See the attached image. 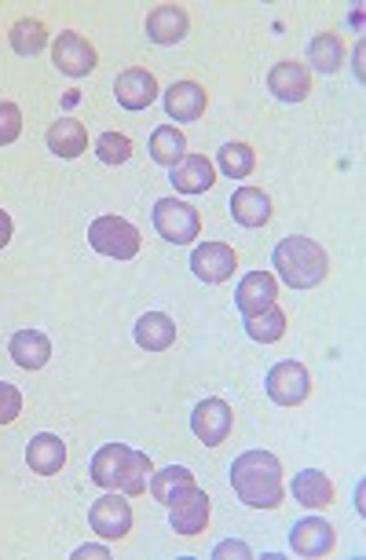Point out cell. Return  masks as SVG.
Masks as SVG:
<instances>
[{
  "label": "cell",
  "mask_w": 366,
  "mask_h": 560,
  "mask_svg": "<svg viewBox=\"0 0 366 560\" xmlns=\"http://www.w3.org/2000/svg\"><path fill=\"white\" fill-rule=\"evenodd\" d=\"M169 524H172V532L183 538L202 535L209 527V495L195 487L187 498H180L176 506H169Z\"/></svg>",
  "instance_id": "obj_14"
},
{
  "label": "cell",
  "mask_w": 366,
  "mask_h": 560,
  "mask_svg": "<svg viewBox=\"0 0 366 560\" xmlns=\"http://www.w3.org/2000/svg\"><path fill=\"white\" fill-rule=\"evenodd\" d=\"M183 155H187V136L176 125H158L150 132V158L166 169H176Z\"/></svg>",
  "instance_id": "obj_26"
},
{
  "label": "cell",
  "mask_w": 366,
  "mask_h": 560,
  "mask_svg": "<svg viewBox=\"0 0 366 560\" xmlns=\"http://www.w3.org/2000/svg\"><path fill=\"white\" fill-rule=\"evenodd\" d=\"M212 557H217V560H223V557H242V560H249L253 553L246 549V543H220V549H217Z\"/></svg>",
  "instance_id": "obj_34"
},
{
  "label": "cell",
  "mask_w": 366,
  "mask_h": 560,
  "mask_svg": "<svg viewBox=\"0 0 366 560\" xmlns=\"http://www.w3.org/2000/svg\"><path fill=\"white\" fill-rule=\"evenodd\" d=\"M23 136V110L12 99H0V147L15 144Z\"/></svg>",
  "instance_id": "obj_32"
},
{
  "label": "cell",
  "mask_w": 366,
  "mask_h": 560,
  "mask_svg": "<svg viewBox=\"0 0 366 560\" xmlns=\"http://www.w3.org/2000/svg\"><path fill=\"white\" fill-rule=\"evenodd\" d=\"M217 172H223V176H231V180H246L253 169H257V155H253V147L249 144H223L217 150Z\"/></svg>",
  "instance_id": "obj_30"
},
{
  "label": "cell",
  "mask_w": 366,
  "mask_h": 560,
  "mask_svg": "<svg viewBox=\"0 0 366 560\" xmlns=\"http://www.w3.org/2000/svg\"><path fill=\"white\" fill-rule=\"evenodd\" d=\"M239 268V253L228 246V242H202V246L191 253V271H195L198 282H209V287H220L228 282Z\"/></svg>",
  "instance_id": "obj_9"
},
{
  "label": "cell",
  "mask_w": 366,
  "mask_h": 560,
  "mask_svg": "<svg viewBox=\"0 0 366 560\" xmlns=\"http://www.w3.org/2000/svg\"><path fill=\"white\" fill-rule=\"evenodd\" d=\"M231 425H235V414H231V403L220 400V395H209L195 406L191 414V429L206 447H220L231 436Z\"/></svg>",
  "instance_id": "obj_10"
},
{
  "label": "cell",
  "mask_w": 366,
  "mask_h": 560,
  "mask_svg": "<svg viewBox=\"0 0 366 560\" xmlns=\"http://www.w3.org/2000/svg\"><path fill=\"white\" fill-rule=\"evenodd\" d=\"M48 150L56 158H81L88 150V132L77 118H59L48 125Z\"/></svg>",
  "instance_id": "obj_22"
},
{
  "label": "cell",
  "mask_w": 366,
  "mask_h": 560,
  "mask_svg": "<svg viewBox=\"0 0 366 560\" xmlns=\"http://www.w3.org/2000/svg\"><path fill=\"white\" fill-rule=\"evenodd\" d=\"M206 88L198 85V81H176L169 92H166V114L172 121H183V125H191V121H198L206 114Z\"/></svg>",
  "instance_id": "obj_17"
},
{
  "label": "cell",
  "mask_w": 366,
  "mask_h": 560,
  "mask_svg": "<svg viewBox=\"0 0 366 560\" xmlns=\"http://www.w3.org/2000/svg\"><path fill=\"white\" fill-rule=\"evenodd\" d=\"M231 217L242 228H264L271 220V198L264 195V187H239L231 195Z\"/></svg>",
  "instance_id": "obj_23"
},
{
  "label": "cell",
  "mask_w": 366,
  "mask_h": 560,
  "mask_svg": "<svg viewBox=\"0 0 366 560\" xmlns=\"http://www.w3.org/2000/svg\"><path fill=\"white\" fill-rule=\"evenodd\" d=\"M169 180L180 195H206L217 183V166L206 155H183L176 169H169Z\"/></svg>",
  "instance_id": "obj_15"
},
{
  "label": "cell",
  "mask_w": 366,
  "mask_h": 560,
  "mask_svg": "<svg viewBox=\"0 0 366 560\" xmlns=\"http://www.w3.org/2000/svg\"><path fill=\"white\" fill-rule=\"evenodd\" d=\"M88 246L99 253V257L110 260H132L139 253V231L136 223H129L125 217H96L88 223Z\"/></svg>",
  "instance_id": "obj_4"
},
{
  "label": "cell",
  "mask_w": 366,
  "mask_h": 560,
  "mask_svg": "<svg viewBox=\"0 0 366 560\" xmlns=\"http://www.w3.org/2000/svg\"><path fill=\"white\" fill-rule=\"evenodd\" d=\"M26 462L37 476H56L66 465V443L56 433H37L26 447Z\"/></svg>",
  "instance_id": "obj_19"
},
{
  "label": "cell",
  "mask_w": 366,
  "mask_h": 560,
  "mask_svg": "<svg viewBox=\"0 0 366 560\" xmlns=\"http://www.w3.org/2000/svg\"><path fill=\"white\" fill-rule=\"evenodd\" d=\"M136 344L147 352H166L172 341H176V322L166 312H147L136 319Z\"/></svg>",
  "instance_id": "obj_24"
},
{
  "label": "cell",
  "mask_w": 366,
  "mask_h": 560,
  "mask_svg": "<svg viewBox=\"0 0 366 560\" xmlns=\"http://www.w3.org/2000/svg\"><path fill=\"white\" fill-rule=\"evenodd\" d=\"M8 352H12L15 366H23V370H45L48 360H52V341L40 330H19L8 341Z\"/></svg>",
  "instance_id": "obj_20"
},
{
  "label": "cell",
  "mask_w": 366,
  "mask_h": 560,
  "mask_svg": "<svg viewBox=\"0 0 366 560\" xmlns=\"http://www.w3.org/2000/svg\"><path fill=\"white\" fill-rule=\"evenodd\" d=\"M96 158L103 161V166H125L132 158V139L125 132H103V136L96 139Z\"/></svg>",
  "instance_id": "obj_31"
},
{
  "label": "cell",
  "mask_w": 366,
  "mask_h": 560,
  "mask_svg": "<svg viewBox=\"0 0 366 560\" xmlns=\"http://www.w3.org/2000/svg\"><path fill=\"white\" fill-rule=\"evenodd\" d=\"M85 557H110V549H103V546H81V549H74V560H85Z\"/></svg>",
  "instance_id": "obj_36"
},
{
  "label": "cell",
  "mask_w": 366,
  "mask_h": 560,
  "mask_svg": "<svg viewBox=\"0 0 366 560\" xmlns=\"http://www.w3.org/2000/svg\"><path fill=\"white\" fill-rule=\"evenodd\" d=\"M308 63L319 74H338L344 63V45L338 34H315L308 45Z\"/></svg>",
  "instance_id": "obj_28"
},
{
  "label": "cell",
  "mask_w": 366,
  "mask_h": 560,
  "mask_svg": "<svg viewBox=\"0 0 366 560\" xmlns=\"http://www.w3.org/2000/svg\"><path fill=\"white\" fill-rule=\"evenodd\" d=\"M246 333L257 344L282 341V333H286V312H282L279 304H271V308H264L257 315H246Z\"/></svg>",
  "instance_id": "obj_29"
},
{
  "label": "cell",
  "mask_w": 366,
  "mask_h": 560,
  "mask_svg": "<svg viewBox=\"0 0 366 560\" xmlns=\"http://www.w3.org/2000/svg\"><path fill=\"white\" fill-rule=\"evenodd\" d=\"M8 40L19 56H40L48 48V26L40 19H15L12 29H8Z\"/></svg>",
  "instance_id": "obj_27"
},
{
  "label": "cell",
  "mask_w": 366,
  "mask_h": 560,
  "mask_svg": "<svg viewBox=\"0 0 366 560\" xmlns=\"http://www.w3.org/2000/svg\"><path fill=\"white\" fill-rule=\"evenodd\" d=\"M290 546L297 557H327L338 546V535H333V527L322 516H304V521L293 524Z\"/></svg>",
  "instance_id": "obj_13"
},
{
  "label": "cell",
  "mask_w": 366,
  "mask_h": 560,
  "mask_svg": "<svg viewBox=\"0 0 366 560\" xmlns=\"http://www.w3.org/2000/svg\"><path fill=\"white\" fill-rule=\"evenodd\" d=\"M293 498L304 509H327L333 502V484L322 470H301L293 476Z\"/></svg>",
  "instance_id": "obj_25"
},
{
  "label": "cell",
  "mask_w": 366,
  "mask_h": 560,
  "mask_svg": "<svg viewBox=\"0 0 366 560\" xmlns=\"http://www.w3.org/2000/svg\"><path fill=\"white\" fill-rule=\"evenodd\" d=\"M150 495H155V502L161 506H176L180 498H187L191 491H195V473L187 470V465H169V470H161L150 476Z\"/></svg>",
  "instance_id": "obj_21"
},
{
  "label": "cell",
  "mask_w": 366,
  "mask_h": 560,
  "mask_svg": "<svg viewBox=\"0 0 366 560\" xmlns=\"http://www.w3.org/2000/svg\"><path fill=\"white\" fill-rule=\"evenodd\" d=\"M274 301H279V282L268 271H249L235 290V304L242 315H257L264 308H271Z\"/></svg>",
  "instance_id": "obj_16"
},
{
  "label": "cell",
  "mask_w": 366,
  "mask_h": 560,
  "mask_svg": "<svg viewBox=\"0 0 366 560\" xmlns=\"http://www.w3.org/2000/svg\"><path fill=\"white\" fill-rule=\"evenodd\" d=\"M150 220H155V231L172 246H191V242L198 239L202 231V217L198 209L191 206V202H180V198H161L155 202V212H150Z\"/></svg>",
  "instance_id": "obj_5"
},
{
  "label": "cell",
  "mask_w": 366,
  "mask_h": 560,
  "mask_svg": "<svg viewBox=\"0 0 366 560\" xmlns=\"http://www.w3.org/2000/svg\"><path fill=\"white\" fill-rule=\"evenodd\" d=\"M268 92L279 104H301V99H308L312 92V74L304 63H293V59H286V63H274L271 74H268Z\"/></svg>",
  "instance_id": "obj_12"
},
{
  "label": "cell",
  "mask_w": 366,
  "mask_h": 560,
  "mask_svg": "<svg viewBox=\"0 0 366 560\" xmlns=\"http://www.w3.org/2000/svg\"><path fill=\"white\" fill-rule=\"evenodd\" d=\"M114 96L125 110H147L158 99V77L144 66L121 70L114 81Z\"/></svg>",
  "instance_id": "obj_11"
},
{
  "label": "cell",
  "mask_w": 366,
  "mask_h": 560,
  "mask_svg": "<svg viewBox=\"0 0 366 560\" xmlns=\"http://www.w3.org/2000/svg\"><path fill=\"white\" fill-rule=\"evenodd\" d=\"M12 231H15V223H12V217H8L4 209H0V249L8 246V242H12Z\"/></svg>",
  "instance_id": "obj_35"
},
{
  "label": "cell",
  "mask_w": 366,
  "mask_h": 560,
  "mask_svg": "<svg viewBox=\"0 0 366 560\" xmlns=\"http://www.w3.org/2000/svg\"><path fill=\"white\" fill-rule=\"evenodd\" d=\"M19 414H23V392L15 385L0 381V425H12Z\"/></svg>",
  "instance_id": "obj_33"
},
{
  "label": "cell",
  "mask_w": 366,
  "mask_h": 560,
  "mask_svg": "<svg viewBox=\"0 0 366 560\" xmlns=\"http://www.w3.org/2000/svg\"><path fill=\"white\" fill-rule=\"evenodd\" d=\"M231 487H235L239 502L249 509H279L286 498L282 487V462L271 451H246L231 465Z\"/></svg>",
  "instance_id": "obj_1"
},
{
  "label": "cell",
  "mask_w": 366,
  "mask_h": 560,
  "mask_svg": "<svg viewBox=\"0 0 366 560\" xmlns=\"http://www.w3.org/2000/svg\"><path fill=\"white\" fill-rule=\"evenodd\" d=\"M52 63L63 77H88L99 63V52L88 37L77 34V29H63L52 45Z\"/></svg>",
  "instance_id": "obj_7"
},
{
  "label": "cell",
  "mask_w": 366,
  "mask_h": 560,
  "mask_svg": "<svg viewBox=\"0 0 366 560\" xmlns=\"http://www.w3.org/2000/svg\"><path fill=\"white\" fill-rule=\"evenodd\" d=\"M187 29H191V19L180 4H158L155 12L147 15V37L161 48L183 40L187 37Z\"/></svg>",
  "instance_id": "obj_18"
},
{
  "label": "cell",
  "mask_w": 366,
  "mask_h": 560,
  "mask_svg": "<svg viewBox=\"0 0 366 560\" xmlns=\"http://www.w3.org/2000/svg\"><path fill=\"white\" fill-rule=\"evenodd\" d=\"M91 480H96V487H107V491L136 498L150 484V458L144 451H132L125 443H107L91 458Z\"/></svg>",
  "instance_id": "obj_2"
},
{
  "label": "cell",
  "mask_w": 366,
  "mask_h": 560,
  "mask_svg": "<svg viewBox=\"0 0 366 560\" xmlns=\"http://www.w3.org/2000/svg\"><path fill=\"white\" fill-rule=\"evenodd\" d=\"M271 260H274V271H279V279L286 282L290 290H315L322 279H327V271H330L327 249H322L319 242L308 239V235L282 239L279 246H274Z\"/></svg>",
  "instance_id": "obj_3"
},
{
  "label": "cell",
  "mask_w": 366,
  "mask_h": 560,
  "mask_svg": "<svg viewBox=\"0 0 366 560\" xmlns=\"http://www.w3.org/2000/svg\"><path fill=\"white\" fill-rule=\"evenodd\" d=\"M264 392H268V400L279 406H301L312 392V378H308V370H304V363L282 360V363H274L268 370V378H264Z\"/></svg>",
  "instance_id": "obj_6"
},
{
  "label": "cell",
  "mask_w": 366,
  "mask_h": 560,
  "mask_svg": "<svg viewBox=\"0 0 366 560\" xmlns=\"http://www.w3.org/2000/svg\"><path fill=\"white\" fill-rule=\"evenodd\" d=\"M88 524L99 538H125L132 532V506L121 491H107L103 498H96L88 509Z\"/></svg>",
  "instance_id": "obj_8"
}]
</instances>
